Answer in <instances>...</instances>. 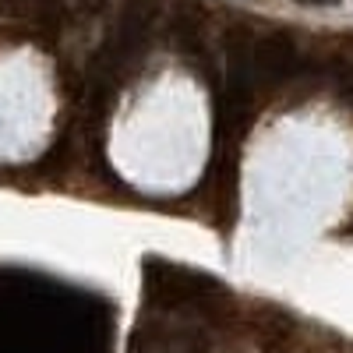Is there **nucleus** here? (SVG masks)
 Returning a JSON list of instances; mask_svg holds the SVG:
<instances>
[{
    "mask_svg": "<svg viewBox=\"0 0 353 353\" xmlns=\"http://www.w3.org/2000/svg\"><path fill=\"white\" fill-rule=\"evenodd\" d=\"M156 353H209V343H205V336H198V332H181L173 343H166L163 350H156Z\"/></svg>",
    "mask_w": 353,
    "mask_h": 353,
    "instance_id": "obj_2",
    "label": "nucleus"
},
{
    "mask_svg": "<svg viewBox=\"0 0 353 353\" xmlns=\"http://www.w3.org/2000/svg\"><path fill=\"white\" fill-rule=\"evenodd\" d=\"M141 290L145 301L152 307L163 311H184V314H201V318H230L237 311L233 304V293L209 272L201 269H188V265H176L166 258L149 254L141 261Z\"/></svg>",
    "mask_w": 353,
    "mask_h": 353,
    "instance_id": "obj_1",
    "label": "nucleus"
},
{
    "mask_svg": "<svg viewBox=\"0 0 353 353\" xmlns=\"http://www.w3.org/2000/svg\"><path fill=\"white\" fill-rule=\"evenodd\" d=\"M293 4H301V8H336L339 0H293Z\"/></svg>",
    "mask_w": 353,
    "mask_h": 353,
    "instance_id": "obj_3",
    "label": "nucleus"
},
{
    "mask_svg": "<svg viewBox=\"0 0 353 353\" xmlns=\"http://www.w3.org/2000/svg\"><path fill=\"white\" fill-rule=\"evenodd\" d=\"M350 230H353V223H350Z\"/></svg>",
    "mask_w": 353,
    "mask_h": 353,
    "instance_id": "obj_4",
    "label": "nucleus"
}]
</instances>
